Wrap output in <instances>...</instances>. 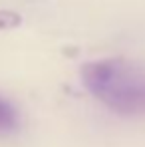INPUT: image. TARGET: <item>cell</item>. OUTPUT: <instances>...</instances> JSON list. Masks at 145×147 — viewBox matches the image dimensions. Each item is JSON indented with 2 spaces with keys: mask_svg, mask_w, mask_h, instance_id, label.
<instances>
[{
  "mask_svg": "<svg viewBox=\"0 0 145 147\" xmlns=\"http://www.w3.org/2000/svg\"><path fill=\"white\" fill-rule=\"evenodd\" d=\"M88 92L119 115H145V70L123 60L103 58L82 66Z\"/></svg>",
  "mask_w": 145,
  "mask_h": 147,
  "instance_id": "1",
  "label": "cell"
},
{
  "mask_svg": "<svg viewBox=\"0 0 145 147\" xmlns=\"http://www.w3.org/2000/svg\"><path fill=\"white\" fill-rule=\"evenodd\" d=\"M16 125H18V113H16V109L6 99L0 98V133L12 131V129H16Z\"/></svg>",
  "mask_w": 145,
  "mask_h": 147,
  "instance_id": "2",
  "label": "cell"
},
{
  "mask_svg": "<svg viewBox=\"0 0 145 147\" xmlns=\"http://www.w3.org/2000/svg\"><path fill=\"white\" fill-rule=\"evenodd\" d=\"M22 24V16L14 10H0V32L14 30Z\"/></svg>",
  "mask_w": 145,
  "mask_h": 147,
  "instance_id": "3",
  "label": "cell"
}]
</instances>
